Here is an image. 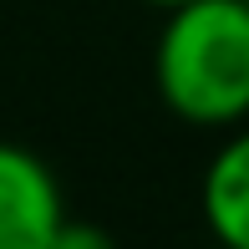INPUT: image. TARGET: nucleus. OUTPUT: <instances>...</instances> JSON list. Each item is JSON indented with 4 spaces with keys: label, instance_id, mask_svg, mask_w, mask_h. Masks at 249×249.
<instances>
[{
    "label": "nucleus",
    "instance_id": "1",
    "mask_svg": "<svg viewBox=\"0 0 249 249\" xmlns=\"http://www.w3.org/2000/svg\"><path fill=\"white\" fill-rule=\"evenodd\" d=\"M153 87L173 117L234 127L249 117V0H183L153 51Z\"/></svg>",
    "mask_w": 249,
    "mask_h": 249
},
{
    "label": "nucleus",
    "instance_id": "2",
    "mask_svg": "<svg viewBox=\"0 0 249 249\" xmlns=\"http://www.w3.org/2000/svg\"><path fill=\"white\" fill-rule=\"evenodd\" d=\"M61 219L56 173L31 148L0 142V249H51Z\"/></svg>",
    "mask_w": 249,
    "mask_h": 249
},
{
    "label": "nucleus",
    "instance_id": "3",
    "mask_svg": "<svg viewBox=\"0 0 249 249\" xmlns=\"http://www.w3.org/2000/svg\"><path fill=\"white\" fill-rule=\"evenodd\" d=\"M203 219L224 249H249V132H234L203 173Z\"/></svg>",
    "mask_w": 249,
    "mask_h": 249
},
{
    "label": "nucleus",
    "instance_id": "4",
    "mask_svg": "<svg viewBox=\"0 0 249 249\" xmlns=\"http://www.w3.org/2000/svg\"><path fill=\"white\" fill-rule=\"evenodd\" d=\"M51 249H117L107 229H97V224H82V219H61V229H56Z\"/></svg>",
    "mask_w": 249,
    "mask_h": 249
},
{
    "label": "nucleus",
    "instance_id": "5",
    "mask_svg": "<svg viewBox=\"0 0 249 249\" xmlns=\"http://www.w3.org/2000/svg\"><path fill=\"white\" fill-rule=\"evenodd\" d=\"M148 5H163V10H173V5H183V0H148Z\"/></svg>",
    "mask_w": 249,
    "mask_h": 249
}]
</instances>
